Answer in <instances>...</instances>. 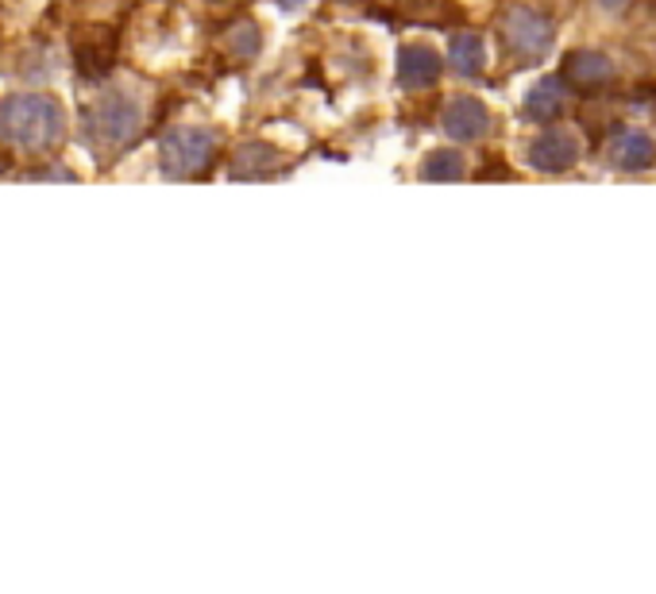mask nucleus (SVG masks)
Wrapping results in <instances>:
<instances>
[{
    "label": "nucleus",
    "mask_w": 656,
    "mask_h": 594,
    "mask_svg": "<svg viewBox=\"0 0 656 594\" xmlns=\"http://www.w3.org/2000/svg\"><path fill=\"white\" fill-rule=\"evenodd\" d=\"M0 139L15 151L46 155L66 139V113L46 93H15L0 100Z\"/></svg>",
    "instance_id": "f257e3e1"
},
{
    "label": "nucleus",
    "mask_w": 656,
    "mask_h": 594,
    "mask_svg": "<svg viewBox=\"0 0 656 594\" xmlns=\"http://www.w3.org/2000/svg\"><path fill=\"white\" fill-rule=\"evenodd\" d=\"M139 128H144V108L124 89L105 93V97H97L82 113V144L89 147L97 159L120 155L124 147L139 136Z\"/></svg>",
    "instance_id": "f03ea898"
},
{
    "label": "nucleus",
    "mask_w": 656,
    "mask_h": 594,
    "mask_svg": "<svg viewBox=\"0 0 656 594\" xmlns=\"http://www.w3.org/2000/svg\"><path fill=\"white\" fill-rule=\"evenodd\" d=\"M216 155V131L209 128H174L159 139V167L167 178H193L209 170Z\"/></svg>",
    "instance_id": "7ed1b4c3"
},
{
    "label": "nucleus",
    "mask_w": 656,
    "mask_h": 594,
    "mask_svg": "<svg viewBox=\"0 0 656 594\" xmlns=\"http://www.w3.org/2000/svg\"><path fill=\"white\" fill-rule=\"evenodd\" d=\"M529 170L537 174H568V170L580 167L583 159V139L572 128H544L537 136L526 139V151H521Z\"/></svg>",
    "instance_id": "20e7f679"
},
{
    "label": "nucleus",
    "mask_w": 656,
    "mask_h": 594,
    "mask_svg": "<svg viewBox=\"0 0 656 594\" xmlns=\"http://www.w3.org/2000/svg\"><path fill=\"white\" fill-rule=\"evenodd\" d=\"M490 120L495 116H490L487 100L475 97V93H456V97H448V105L441 113V131L452 144H479L490 131Z\"/></svg>",
    "instance_id": "39448f33"
},
{
    "label": "nucleus",
    "mask_w": 656,
    "mask_h": 594,
    "mask_svg": "<svg viewBox=\"0 0 656 594\" xmlns=\"http://www.w3.org/2000/svg\"><path fill=\"white\" fill-rule=\"evenodd\" d=\"M502 35L518 54L541 59L552 46V23H549V15L533 12V8H510L502 20Z\"/></svg>",
    "instance_id": "423d86ee"
},
{
    "label": "nucleus",
    "mask_w": 656,
    "mask_h": 594,
    "mask_svg": "<svg viewBox=\"0 0 656 594\" xmlns=\"http://www.w3.org/2000/svg\"><path fill=\"white\" fill-rule=\"evenodd\" d=\"M444 62H448V59H444L436 46L405 43L402 51H398V85H402L405 93L433 89V85L441 82V74H444Z\"/></svg>",
    "instance_id": "0eeeda50"
},
{
    "label": "nucleus",
    "mask_w": 656,
    "mask_h": 594,
    "mask_svg": "<svg viewBox=\"0 0 656 594\" xmlns=\"http://www.w3.org/2000/svg\"><path fill=\"white\" fill-rule=\"evenodd\" d=\"M606 162L622 174H637L656 162V139L645 128H626L606 144Z\"/></svg>",
    "instance_id": "6e6552de"
},
{
    "label": "nucleus",
    "mask_w": 656,
    "mask_h": 594,
    "mask_svg": "<svg viewBox=\"0 0 656 594\" xmlns=\"http://www.w3.org/2000/svg\"><path fill=\"white\" fill-rule=\"evenodd\" d=\"M560 113H564V85L552 82V77L533 82L526 89V97H521V116L529 124H552Z\"/></svg>",
    "instance_id": "1a4fd4ad"
},
{
    "label": "nucleus",
    "mask_w": 656,
    "mask_h": 594,
    "mask_svg": "<svg viewBox=\"0 0 656 594\" xmlns=\"http://www.w3.org/2000/svg\"><path fill=\"white\" fill-rule=\"evenodd\" d=\"M448 66L456 70L459 77H479L483 70L490 66V46H487V39L483 35H452V43H448Z\"/></svg>",
    "instance_id": "9d476101"
},
{
    "label": "nucleus",
    "mask_w": 656,
    "mask_h": 594,
    "mask_svg": "<svg viewBox=\"0 0 656 594\" xmlns=\"http://www.w3.org/2000/svg\"><path fill=\"white\" fill-rule=\"evenodd\" d=\"M421 182H459L467 174V155L459 151V144L433 147L417 167Z\"/></svg>",
    "instance_id": "9b49d317"
},
{
    "label": "nucleus",
    "mask_w": 656,
    "mask_h": 594,
    "mask_svg": "<svg viewBox=\"0 0 656 594\" xmlns=\"http://www.w3.org/2000/svg\"><path fill=\"white\" fill-rule=\"evenodd\" d=\"M568 70H572L575 82H591V85H599V82H606V77L614 74V62L606 59V54H599V51H580V54H572V62H568Z\"/></svg>",
    "instance_id": "f8f14e48"
},
{
    "label": "nucleus",
    "mask_w": 656,
    "mask_h": 594,
    "mask_svg": "<svg viewBox=\"0 0 656 594\" xmlns=\"http://www.w3.org/2000/svg\"><path fill=\"white\" fill-rule=\"evenodd\" d=\"M232 39H240V43H232V51L244 54V59H247V54L260 51V31H255L252 23H244L240 31H232Z\"/></svg>",
    "instance_id": "ddd939ff"
},
{
    "label": "nucleus",
    "mask_w": 656,
    "mask_h": 594,
    "mask_svg": "<svg viewBox=\"0 0 656 594\" xmlns=\"http://www.w3.org/2000/svg\"><path fill=\"white\" fill-rule=\"evenodd\" d=\"M23 178H31V182H77L74 170H62V167H43V170H28Z\"/></svg>",
    "instance_id": "4468645a"
},
{
    "label": "nucleus",
    "mask_w": 656,
    "mask_h": 594,
    "mask_svg": "<svg viewBox=\"0 0 656 594\" xmlns=\"http://www.w3.org/2000/svg\"><path fill=\"white\" fill-rule=\"evenodd\" d=\"M595 8H599V12H626V8H629V0H595Z\"/></svg>",
    "instance_id": "2eb2a0df"
}]
</instances>
